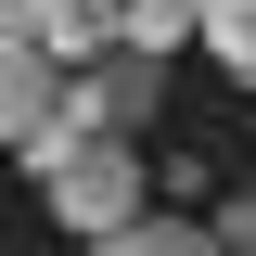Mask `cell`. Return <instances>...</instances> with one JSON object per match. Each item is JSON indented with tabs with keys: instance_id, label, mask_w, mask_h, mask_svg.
Returning <instances> with one entry per match:
<instances>
[{
	"instance_id": "obj_1",
	"label": "cell",
	"mask_w": 256,
	"mask_h": 256,
	"mask_svg": "<svg viewBox=\"0 0 256 256\" xmlns=\"http://www.w3.org/2000/svg\"><path fill=\"white\" fill-rule=\"evenodd\" d=\"M64 77L77 64L52 52V38H26V26H0V102H13V154L52 180V154H64Z\"/></svg>"
},
{
	"instance_id": "obj_2",
	"label": "cell",
	"mask_w": 256,
	"mask_h": 256,
	"mask_svg": "<svg viewBox=\"0 0 256 256\" xmlns=\"http://www.w3.org/2000/svg\"><path fill=\"white\" fill-rule=\"evenodd\" d=\"M52 218L64 230H128L141 218V154H128V141H77V154L52 166Z\"/></svg>"
},
{
	"instance_id": "obj_3",
	"label": "cell",
	"mask_w": 256,
	"mask_h": 256,
	"mask_svg": "<svg viewBox=\"0 0 256 256\" xmlns=\"http://www.w3.org/2000/svg\"><path fill=\"white\" fill-rule=\"evenodd\" d=\"M13 26L52 38L64 64H90V52H116V38H128V0H13Z\"/></svg>"
},
{
	"instance_id": "obj_4",
	"label": "cell",
	"mask_w": 256,
	"mask_h": 256,
	"mask_svg": "<svg viewBox=\"0 0 256 256\" xmlns=\"http://www.w3.org/2000/svg\"><path fill=\"white\" fill-rule=\"evenodd\" d=\"M77 256H230V244H218V230H192V218H154V205H141L128 230H90Z\"/></svg>"
},
{
	"instance_id": "obj_5",
	"label": "cell",
	"mask_w": 256,
	"mask_h": 256,
	"mask_svg": "<svg viewBox=\"0 0 256 256\" xmlns=\"http://www.w3.org/2000/svg\"><path fill=\"white\" fill-rule=\"evenodd\" d=\"M205 52H218V77L256 90V0H205Z\"/></svg>"
},
{
	"instance_id": "obj_6",
	"label": "cell",
	"mask_w": 256,
	"mask_h": 256,
	"mask_svg": "<svg viewBox=\"0 0 256 256\" xmlns=\"http://www.w3.org/2000/svg\"><path fill=\"white\" fill-rule=\"evenodd\" d=\"M128 38L141 52H180V38H205V0H128Z\"/></svg>"
},
{
	"instance_id": "obj_7",
	"label": "cell",
	"mask_w": 256,
	"mask_h": 256,
	"mask_svg": "<svg viewBox=\"0 0 256 256\" xmlns=\"http://www.w3.org/2000/svg\"><path fill=\"white\" fill-rule=\"evenodd\" d=\"M218 244H230V256H256V192H230V205H218Z\"/></svg>"
}]
</instances>
